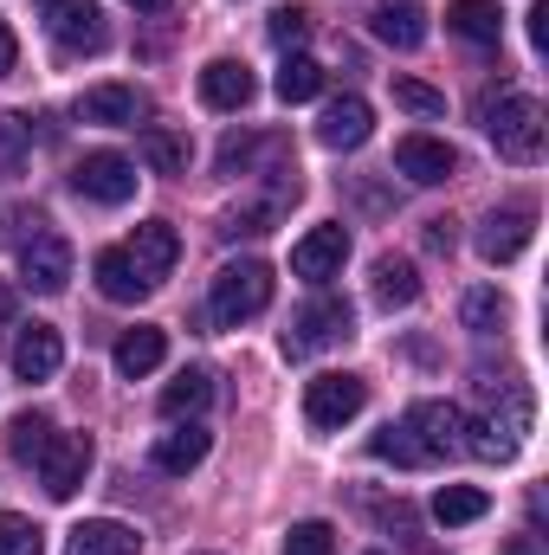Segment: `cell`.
<instances>
[{
    "label": "cell",
    "instance_id": "cell-1",
    "mask_svg": "<svg viewBox=\"0 0 549 555\" xmlns=\"http://www.w3.org/2000/svg\"><path fill=\"white\" fill-rule=\"evenodd\" d=\"M485 130H491V149L518 168H537L544 162V104L531 91H505L491 111H485Z\"/></svg>",
    "mask_w": 549,
    "mask_h": 555
},
{
    "label": "cell",
    "instance_id": "cell-2",
    "mask_svg": "<svg viewBox=\"0 0 549 555\" xmlns=\"http://www.w3.org/2000/svg\"><path fill=\"white\" fill-rule=\"evenodd\" d=\"M266 304H272V266H266V259H233V266H220V272H214L207 310H214V323H220V330L253 323Z\"/></svg>",
    "mask_w": 549,
    "mask_h": 555
},
{
    "label": "cell",
    "instance_id": "cell-3",
    "mask_svg": "<svg viewBox=\"0 0 549 555\" xmlns=\"http://www.w3.org/2000/svg\"><path fill=\"white\" fill-rule=\"evenodd\" d=\"M349 336H356V304H349V297L317 291V297L291 317V330H284V356H291V362H304V356L336 349V343H349Z\"/></svg>",
    "mask_w": 549,
    "mask_h": 555
},
{
    "label": "cell",
    "instance_id": "cell-4",
    "mask_svg": "<svg viewBox=\"0 0 549 555\" xmlns=\"http://www.w3.org/2000/svg\"><path fill=\"white\" fill-rule=\"evenodd\" d=\"M369 408V382L362 375H317V382H304V420L317 426V433H343L349 420Z\"/></svg>",
    "mask_w": 549,
    "mask_h": 555
},
{
    "label": "cell",
    "instance_id": "cell-5",
    "mask_svg": "<svg viewBox=\"0 0 549 555\" xmlns=\"http://www.w3.org/2000/svg\"><path fill=\"white\" fill-rule=\"evenodd\" d=\"M20 278L39 291V297H59L72 284V240L59 227H33L26 246H20Z\"/></svg>",
    "mask_w": 549,
    "mask_h": 555
},
{
    "label": "cell",
    "instance_id": "cell-6",
    "mask_svg": "<svg viewBox=\"0 0 549 555\" xmlns=\"http://www.w3.org/2000/svg\"><path fill=\"white\" fill-rule=\"evenodd\" d=\"M72 188H78L85 201H98V207H124V201L137 194V162L117 155V149H91V155L72 168Z\"/></svg>",
    "mask_w": 549,
    "mask_h": 555
},
{
    "label": "cell",
    "instance_id": "cell-7",
    "mask_svg": "<svg viewBox=\"0 0 549 555\" xmlns=\"http://www.w3.org/2000/svg\"><path fill=\"white\" fill-rule=\"evenodd\" d=\"M33 465H39L46 498L65 504V498H78V485H85V472H91V439H85V433H52Z\"/></svg>",
    "mask_w": 549,
    "mask_h": 555
},
{
    "label": "cell",
    "instance_id": "cell-8",
    "mask_svg": "<svg viewBox=\"0 0 549 555\" xmlns=\"http://www.w3.org/2000/svg\"><path fill=\"white\" fill-rule=\"evenodd\" d=\"M46 33L65 52H104L111 46V26H104L98 0H46Z\"/></svg>",
    "mask_w": 549,
    "mask_h": 555
},
{
    "label": "cell",
    "instance_id": "cell-9",
    "mask_svg": "<svg viewBox=\"0 0 549 555\" xmlns=\"http://www.w3.org/2000/svg\"><path fill=\"white\" fill-rule=\"evenodd\" d=\"M149 117V91L137 85H91L78 98V124H104V130H137Z\"/></svg>",
    "mask_w": 549,
    "mask_h": 555
},
{
    "label": "cell",
    "instance_id": "cell-10",
    "mask_svg": "<svg viewBox=\"0 0 549 555\" xmlns=\"http://www.w3.org/2000/svg\"><path fill=\"white\" fill-rule=\"evenodd\" d=\"M343 259H349V233L343 227H310L291 246V272L304 278V284H330V278L343 272Z\"/></svg>",
    "mask_w": 549,
    "mask_h": 555
},
{
    "label": "cell",
    "instance_id": "cell-11",
    "mask_svg": "<svg viewBox=\"0 0 549 555\" xmlns=\"http://www.w3.org/2000/svg\"><path fill=\"white\" fill-rule=\"evenodd\" d=\"M395 168L408 175L413 188H439V181L459 175V155H452V142H439V137H401L395 142Z\"/></svg>",
    "mask_w": 549,
    "mask_h": 555
},
{
    "label": "cell",
    "instance_id": "cell-12",
    "mask_svg": "<svg viewBox=\"0 0 549 555\" xmlns=\"http://www.w3.org/2000/svg\"><path fill=\"white\" fill-rule=\"evenodd\" d=\"M401 426L426 446V459L439 465V459H452V452H459V426H465V420H459V408H446V401H413Z\"/></svg>",
    "mask_w": 549,
    "mask_h": 555
},
{
    "label": "cell",
    "instance_id": "cell-13",
    "mask_svg": "<svg viewBox=\"0 0 549 555\" xmlns=\"http://www.w3.org/2000/svg\"><path fill=\"white\" fill-rule=\"evenodd\" d=\"M253 98H259V78H253L240 59L201 65V104H207V111H246Z\"/></svg>",
    "mask_w": 549,
    "mask_h": 555
},
{
    "label": "cell",
    "instance_id": "cell-14",
    "mask_svg": "<svg viewBox=\"0 0 549 555\" xmlns=\"http://www.w3.org/2000/svg\"><path fill=\"white\" fill-rule=\"evenodd\" d=\"M531 233H537V214H531V207H498V214L478 227V253H485L491 266H511V259L531 246Z\"/></svg>",
    "mask_w": 549,
    "mask_h": 555
},
{
    "label": "cell",
    "instance_id": "cell-15",
    "mask_svg": "<svg viewBox=\"0 0 549 555\" xmlns=\"http://www.w3.org/2000/svg\"><path fill=\"white\" fill-rule=\"evenodd\" d=\"M59 362H65V343H59L52 323H26V330L13 336V375H20V382H52Z\"/></svg>",
    "mask_w": 549,
    "mask_h": 555
},
{
    "label": "cell",
    "instance_id": "cell-16",
    "mask_svg": "<svg viewBox=\"0 0 549 555\" xmlns=\"http://www.w3.org/2000/svg\"><path fill=\"white\" fill-rule=\"evenodd\" d=\"M111 362H117V375H124V382L155 375V369L168 362V330H162V323H137V330H124V336H117V349H111Z\"/></svg>",
    "mask_w": 549,
    "mask_h": 555
},
{
    "label": "cell",
    "instance_id": "cell-17",
    "mask_svg": "<svg viewBox=\"0 0 549 555\" xmlns=\"http://www.w3.org/2000/svg\"><path fill=\"white\" fill-rule=\"evenodd\" d=\"M369 130H375V111L349 91V98H330V104H323L317 142H323V149H362V142H369Z\"/></svg>",
    "mask_w": 549,
    "mask_h": 555
},
{
    "label": "cell",
    "instance_id": "cell-18",
    "mask_svg": "<svg viewBox=\"0 0 549 555\" xmlns=\"http://www.w3.org/2000/svg\"><path fill=\"white\" fill-rule=\"evenodd\" d=\"M124 253H130V266H137L149 284H162V278L175 272V259H181V233H175L168 220H149V227H137V240H130Z\"/></svg>",
    "mask_w": 549,
    "mask_h": 555
},
{
    "label": "cell",
    "instance_id": "cell-19",
    "mask_svg": "<svg viewBox=\"0 0 549 555\" xmlns=\"http://www.w3.org/2000/svg\"><path fill=\"white\" fill-rule=\"evenodd\" d=\"M207 452H214V433L188 420V426H175V433H162L149 459H155V472H175V478H188V472H194V465H201Z\"/></svg>",
    "mask_w": 549,
    "mask_h": 555
},
{
    "label": "cell",
    "instance_id": "cell-20",
    "mask_svg": "<svg viewBox=\"0 0 549 555\" xmlns=\"http://www.w3.org/2000/svg\"><path fill=\"white\" fill-rule=\"evenodd\" d=\"M91 278H98V291H104L111 304H142V297L155 291V284L130 266V253H124V246H104V253H98V266H91Z\"/></svg>",
    "mask_w": 549,
    "mask_h": 555
},
{
    "label": "cell",
    "instance_id": "cell-21",
    "mask_svg": "<svg viewBox=\"0 0 549 555\" xmlns=\"http://www.w3.org/2000/svg\"><path fill=\"white\" fill-rule=\"evenodd\" d=\"M142 537L130 524H117V517H91V524H78L72 537H65V555H137Z\"/></svg>",
    "mask_w": 549,
    "mask_h": 555
},
{
    "label": "cell",
    "instance_id": "cell-22",
    "mask_svg": "<svg viewBox=\"0 0 549 555\" xmlns=\"http://www.w3.org/2000/svg\"><path fill=\"white\" fill-rule=\"evenodd\" d=\"M446 26L472 46H498L505 39V7L498 0H446Z\"/></svg>",
    "mask_w": 549,
    "mask_h": 555
},
{
    "label": "cell",
    "instance_id": "cell-23",
    "mask_svg": "<svg viewBox=\"0 0 549 555\" xmlns=\"http://www.w3.org/2000/svg\"><path fill=\"white\" fill-rule=\"evenodd\" d=\"M369 26H375V39H382V46H395V52H420V46H426V13L408 7V0H401V7H395V0H388V7H375V13H369Z\"/></svg>",
    "mask_w": 549,
    "mask_h": 555
},
{
    "label": "cell",
    "instance_id": "cell-24",
    "mask_svg": "<svg viewBox=\"0 0 549 555\" xmlns=\"http://www.w3.org/2000/svg\"><path fill=\"white\" fill-rule=\"evenodd\" d=\"M459 452H472V459H485V465H511V459H518V439H511V426H498V420H465V426H459Z\"/></svg>",
    "mask_w": 549,
    "mask_h": 555
},
{
    "label": "cell",
    "instance_id": "cell-25",
    "mask_svg": "<svg viewBox=\"0 0 549 555\" xmlns=\"http://www.w3.org/2000/svg\"><path fill=\"white\" fill-rule=\"evenodd\" d=\"M207 401H214V375H207V369H181V375L162 388V414L168 420H194Z\"/></svg>",
    "mask_w": 549,
    "mask_h": 555
},
{
    "label": "cell",
    "instance_id": "cell-26",
    "mask_svg": "<svg viewBox=\"0 0 549 555\" xmlns=\"http://www.w3.org/2000/svg\"><path fill=\"white\" fill-rule=\"evenodd\" d=\"M491 511V498L478 491V485H439V498H433V517L446 524V530H465V524H478Z\"/></svg>",
    "mask_w": 549,
    "mask_h": 555
},
{
    "label": "cell",
    "instance_id": "cell-27",
    "mask_svg": "<svg viewBox=\"0 0 549 555\" xmlns=\"http://www.w3.org/2000/svg\"><path fill=\"white\" fill-rule=\"evenodd\" d=\"M413 297H420V272H413L408 259H375V304L382 310H408Z\"/></svg>",
    "mask_w": 549,
    "mask_h": 555
},
{
    "label": "cell",
    "instance_id": "cell-28",
    "mask_svg": "<svg viewBox=\"0 0 549 555\" xmlns=\"http://www.w3.org/2000/svg\"><path fill=\"white\" fill-rule=\"evenodd\" d=\"M272 91L284 98V104H310V98L323 91V65H317V59H304V52H291V59L278 65Z\"/></svg>",
    "mask_w": 549,
    "mask_h": 555
},
{
    "label": "cell",
    "instance_id": "cell-29",
    "mask_svg": "<svg viewBox=\"0 0 549 555\" xmlns=\"http://www.w3.org/2000/svg\"><path fill=\"white\" fill-rule=\"evenodd\" d=\"M459 317H465V330H478V336H498V330L511 323V304H505V291H491V284H478V291H465V304H459Z\"/></svg>",
    "mask_w": 549,
    "mask_h": 555
},
{
    "label": "cell",
    "instance_id": "cell-30",
    "mask_svg": "<svg viewBox=\"0 0 549 555\" xmlns=\"http://www.w3.org/2000/svg\"><path fill=\"white\" fill-rule=\"evenodd\" d=\"M369 452H375L382 465H401V472H426V465H433V459H426V446L413 439L408 426H382V433L369 439Z\"/></svg>",
    "mask_w": 549,
    "mask_h": 555
},
{
    "label": "cell",
    "instance_id": "cell-31",
    "mask_svg": "<svg viewBox=\"0 0 549 555\" xmlns=\"http://www.w3.org/2000/svg\"><path fill=\"white\" fill-rule=\"evenodd\" d=\"M137 155L155 168V175H181V168H188V142L175 137V130H162V124H149V130L137 137Z\"/></svg>",
    "mask_w": 549,
    "mask_h": 555
},
{
    "label": "cell",
    "instance_id": "cell-32",
    "mask_svg": "<svg viewBox=\"0 0 549 555\" xmlns=\"http://www.w3.org/2000/svg\"><path fill=\"white\" fill-rule=\"evenodd\" d=\"M46 439H52V420H46V414H20L13 426H7V446H13V459H20V465H33V459L46 452Z\"/></svg>",
    "mask_w": 549,
    "mask_h": 555
},
{
    "label": "cell",
    "instance_id": "cell-33",
    "mask_svg": "<svg viewBox=\"0 0 549 555\" xmlns=\"http://www.w3.org/2000/svg\"><path fill=\"white\" fill-rule=\"evenodd\" d=\"M0 555H46L39 524H33V517H20V511H0Z\"/></svg>",
    "mask_w": 549,
    "mask_h": 555
},
{
    "label": "cell",
    "instance_id": "cell-34",
    "mask_svg": "<svg viewBox=\"0 0 549 555\" xmlns=\"http://www.w3.org/2000/svg\"><path fill=\"white\" fill-rule=\"evenodd\" d=\"M266 149H272V142H259V137H227V142H220V155H214V168L240 181V175H253V168H259V155H266Z\"/></svg>",
    "mask_w": 549,
    "mask_h": 555
},
{
    "label": "cell",
    "instance_id": "cell-35",
    "mask_svg": "<svg viewBox=\"0 0 549 555\" xmlns=\"http://www.w3.org/2000/svg\"><path fill=\"white\" fill-rule=\"evenodd\" d=\"M395 104L413 111V117H446V91H433L420 78H395Z\"/></svg>",
    "mask_w": 549,
    "mask_h": 555
},
{
    "label": "cell",
    "instance_id": "cell-36",
    "mask_svg": "<svg viewBox=\"0 0 549 555\" xmlns=\"http://www.w3.org/2000/svg\"><path fill=\"white\" fill-rule=\"evenodd\" d=\"M284 555H336V530L330 524H291V537H284Z\"/></svg>",
    "mask_w": 549,
    "mask_h": 555
},
{
    "label": "cell",
    "instance_id": "cell-37",
    "mask_svg": "<svg viewBox=\"0 0 549 555\" xmlns=\"http://www.w3.org/2000/svg\"><path fill=\"white\" fill-rule=\"evenodd\" d=\"M266 33H272V46H284V52H291V46H297V39L310 33V13H304V7H278Z\"/></svg>",
    "mask_w": 549,
    "mask_h": 555
},
{
    "label": "cell",
    "instance_id": "cell-38",
    "mask_svg": "<svg viewBox=\"0 0 549 555\" xmlns=\"http://www.w3.org/2000/svg\"><path fill=\"white\" fill-rule=\"evenodd\" d=\"M26 142H33V124H26L20 111H7V117H0V162H20Z\"/></svg>",
    "mask_w": 549,
    "mask_h": 555
},
{
    "label": "cell",
    "instance_id": "cell-39",
    "mask_svg": "<svg viewBox=\"0 0 549 555\" xmlns=\"http://www.w3.org/2000/svg\"><path fill=\"white\" fill-rule=\"evenodd\" d=\"M420 240H426V253H452V240H459V233H452V220H426V233H420Z\"/></svg>",
    "mask_w": 549,
    "mask_h": 555
},
{
    "label": "cell",
    "instance_id": "cell-40",
    "mask_svg": "<svg viewBox=\"0 0 549 555\" xmlns=\"http://www.w3.org/2000/svg\"><path fill=\"white\" fill-rule=\"evenodd\" d=\"M531 46H537V52H549V0H537V7H531Z\"/></svg>",
    "mask_w": 549,
    "mask_h": 555
},
{
    "label": "cell",
    "instance_id": "cell-41",
    "mask_svg": "<svg viewBox=\"0 0 549 555\" xmlns=\"http://www.w3.org/2000/svg\"><path fill=\"white\" fill-rule=\"evenodd\" d=\"M13 65H20V39H13V26L0 20V78H7Z\"/></svg>",
    "mask_w": 549,
    "mask_h": 555
},
{
    "label": "cell",
    "instance_id": "cell-42",
    "mask_svg": "<svg viewBox=\"0 0 549 555\" xmlns=\"http://www.w3.org/2000/svg\"><path fill=\"white\" fill-rule=\"evenodd\" d=\"M13 310H20V297H13V284L0 278V323H13Z\"/></svg>",
    "mask_w": 549,
    "mask_h": 555
},
{
    "label": "cell",
    "instance_id": "cell-43",
    "mask_svg": "<svg viewBox=\"0 0 549 555\" xmlns=\"http://www.w3.org/2000/svg\"><path fill=\"white\" fill-rule=\"evenodd\" d=\"M137 13H168V0H130Z\"/></svg>",
    "mask_w": 549,
    "mask_h": 555
},
{
    "label": "cell",
    "instance_id": "cell-44",
    "mask_svg": "<svg viewBox=\"0 0 549 555\" xmlns=\"http://www.w3.org/2000/svg\"><path fill=\"white\" fill-rule=\"evenodd\" d=\"M511 555H544V550H537L531 537H518V543H511Z\"/></svg>",
    "mask_w": 549,
    "mask_h": 555
},
{
    "label": "cell",
    "instance_id": "cell-45",
    "mask_svg": "<svg viewBox=\"0 0 549 555\" xmlns=\"http://www.w3.org/2000/svg\"><path fill=\"white\" fill-rule=\"evenodd\" d=\"M375 555H382V550H375Z\"/></svg>",
    "mask_w": 549,
    "mask_h": 555
}]
</instances>
